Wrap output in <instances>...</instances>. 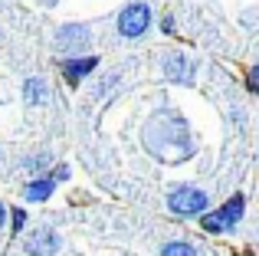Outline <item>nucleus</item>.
I'll list each match as a JSON object with an SVG mask.
<instances>
[{
  "mask_svg": "<svg viewBox=\"0 0 259 256\" xmlns=\"http://www.w3.org/2000/svg\"><path fill=\"white\" fill-rule=\"evenodd\" d=\"M4 224H7V207L0 204V227H4Z\"/></svg>",
  "mask_w": 259,
  "mask_h": 256,
  "instance_id": "2eb2a0df",
  "label": "nucleus"
},
{
  "mask_svg": "<svg viewBox=\"0 0 259 256\" xmlns=\"http://www.w3.org/2000/svg\"><path fill=\"white\" fill-rule=\"evenodd\" d=\"M161 256H197V250L190 243H184V240H174V243H167L161 250Z\"/></svg>",
  "mask_w": 259,
  "mask_h": 256,
  "instance_id": "9d476101",
  "label": "nucleus"
},
{
  "mask_svg": "<svg viewBox=\"0 0 259 256\" xmlns=\"http://www.w3.org/2000/svg\"><path fill=\"white\" fill-rule=\"evenodd\" d=\"M256 79H259V72H256V69H249V82H246L249 89H256Z\"/></svg>",
  "mask_w": 259,
  "mask_h": 256,
  "instance_id": "4468645a",
  "label": "nucleus"
},
{
  "mask_svg": "<svg viewBox=\"0 0 259 256\" xmlns=\"http://www.w3.org/2000/svg\"><path fill=\"white\" fill-rule=\"evenodd\" d=\"M89 33H85V26H63V30L56 33V46L63 53H82L85 46H89Z\"/></svg>",
  "mask_w": 259,
  "mask_h": 256,
  "instance_id": "20e7f679",
  "label": "nucleus"
},
{
  "mask_svg": "<svg viewBox=\"0 0 259 256\" xmlns=\"http://www.w3.org/2000/svg\"><path fill=\"white\" fill-rule=\"evenodd\" d=\"M53 191H56V181L53 178H33L26 184V200H46Z\"/></svg>",
  "mask_w": 259,
  "mask_h": 256,
  "instance_id": "1a4fd4ad",
  "label": "nucleus"
},
{
  "mask_svg": "<svg viewBox=\"0 0 259 256\" xmlns=\"http://www.w3.org/2000/svg\"><path fill=\"white\" fill-rule=\"evenodd\" d=\"M145 30H151V7L135 0V4H128L125 10L118 13V33L125 39H138Z\"/></svg>",
  "mask_w": 259,
  "mask_h": 256,
  "instance_id": "f257e3e1",
  "label": "nucleus"
},
{
  "mask_svg": "<svg viewBox=\"0 0 259 256\" xmlns=\"http://www.w3.org/2000/svg\"><path fill=\"white\" fill-rule=\"evenodd\" d=\"M23 99L30 105H46V102H50V89H46L43 79H30V82L23 86Z\"/></svg>",
  "mask_w": 259,
  "mask_h": 256,
  "instance_id": "6e6552de",
  "label": "nucleus"
},
{
  "mask_svg": "<svg viewBox=\"0 0 259 256\" xmlns=\"http://www.w3.org/2000/svg\"><path fill=\"white\" fill-rule=\"evenodd\" d=\"M53 158H46V154H36V158H26L23 167H30V171H43V167H50Z\"/></svg>",
  "mask_w": 259,
  "mask_h": 256,
  "instance_id": "9b49d317",
  "label": "nucleus"
},
{
  "mask_svg": "<svg viewBox=\"0 0 259 256\" xmlns=\"http://www.w3.org/2000/svg\"><path fill=\"white\" fill-rule=\"evenodd\" d=\"M23 224H26V214L23 210H13V230H20Z\"/></svg>",
  "mask_w": 259,
  "mask_h": 256,
  "instance_id": "f8f14e48",
  "label": "nucleus"
},
{
  "mask_svg": "<svg viewBox=\"0 0 259 256\" xmlns=\"http://www.w3.org/2000/svg\"><path fill=\"white\" fill-rule=\"evenodd\" d=\"M26 253L30 256H53L59 250V237L50 230V227H39V230H33L30 237H26Z\"/></svg>",
  "mask_w": 259,
  "mask_h": 256,
  "instance_id": "7ed1b4c3",
  "label": "nucleus"
},
{
  "mask_svg": "<svg viewBox=\"0 0 259 256\" xmlns=\"http://www.w3.org/2000/svg\"><path fill=\"white\" fill-rule=\"evenodd\" d=\"M207 204H210V197L190 184L177 187V191H171V197H167V207H171L177 217H194V214L207 210Z\"/></svg>",
  "mask_w": 259,
  "mask_h": 256,
  "instance_id": "f03ea898",
  "label": "nucleus"
},
{
  "mask_svg": "<svg viewBox=\"0 0 259 256\" xmlns=\"http://www.w3.org/2000/svg\"><path fill=\"white\" fill-rule=\"evenodd\" d=\"M95 66H99V59H95V56H69L63 63V76L69 79V82H79V79L89 76Z\"/></svg>",
  "mask_w": 259,
  "mask_h": 256,
  "instance_id": "423d86ee",
  "label": "nucleus"
},
{
  "mask_svg": "<svg viewBox=\"0 0 259 256\" xmlns=\"http://www.w3.org/2000/svg\"><path fill=\"white\" fill-rule=\"evenodd\" d=\"M243 207H246V197L243 194H233V197L227 200V204L217 210V217H220V224H223V230H230L233 224H240V217H243Z\"/></svg>",
  "mask_w": 259,
  "mask_h": 256,
  "instance_id": "0eeeda50",
  "label": "nucleus"
},
{
  "mask_svg": "<svg viewBox=\"0 0 259 256\" xmlns=\"http://www.w3.org/2000/svg\"><path fill=\"white\" fill-rule=\"evenodd\" d=\"M164 76H167V82H190L194 79V66H190V59L184 53H171L164 59Z\"/></svg>",
  "mask_w": 259,
  "mask_h": 256,
  "instance_id": "39448f33",
  "label": "nucleus"
},
{
  "mask_svg": "<svg viewBox=\"0 0 259 256\" xmlns=\"http://www.w3.org/2000/svg\"><path fill=\"white\" fill-rule=\"evenodd\" d=\"M161 30H164V33H174V17H164V20H161Z\"/></svg>",
  "mask_w": 259,
  "mask_h": 256,
  "instance_id": "ddd939ff",
  "label": "nucleus"
}]
</instances>
